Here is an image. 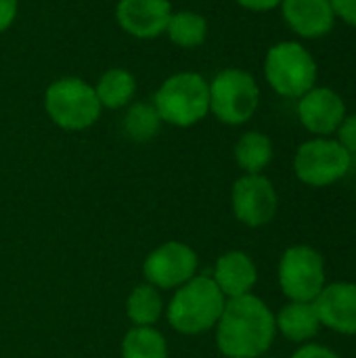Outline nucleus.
<instances>
[{"instance_id":"obj_16","label":"nucleus","mask_w":356,"mask_h":358,"mask_svg":"<svg viewBox=\"0 0 356 358\" xmlns=\"http://www.w3.org/2000/svg\"><path fill=\"white\" fill-rule=\"evenodd\" d=\"M92 86L103 109H126L130 103H134L138 90L136 76L124 67H109Z\"/></svg>"},{"instance_id":"obj_27","label":"nucleus","mask_w":356,"mask_h":358,"mask_svg":"<svg viewBox=\"0 0 356 358\" xmlns=\"http://www.w3.org/2000/svg\"><path fill=\"white\" fill-rule=\"evenodd\" d=\"M239 6L248 8V10H256V13H264V10H273L281 4V0H235Z\"/></svg>"},{"instance_id":"obj_10","label":"nucleus","mask_w":356,"mask_h":358,"mask_svg":"<svg viewBox=\"0 0 356 358\" xmlns=\"http://www.w3.org/2000/svg\"><path fill=\"white\" fill-rule=\"evenodd\" d=\"M197 271V254L180 243V241H168L153 250L143 264V275L149 281V285L159 289H172L180 287L187 281L195 277Z\"/></svg>"},{"instance_id":"obj_26","label":"nucleus","mask_w":356,"mask_h":358,"mask_svg":"<svg viewBox=\"0 0 356 358\" xmlns=\"http://www.w3.org/2000/svg\"><path fill=\"white\" fill-rule=\"evenodd\" d=\"M334 15L344 19L346 23L356 25V0H329Z\"/></svg>"},{"instance_id":"obj_3","label":"nucleus","mask_w":356,"mask_h":358,"mask_svg":"<svg viewBox=\"0 0 356 358\" xmlns=\"http://www.w3.org/2000/svg\"><path fill=\"white\" fill-rule=\"evenodd\" d=\"M227 298L212 277H193L172 296L168 306L170 325L185 336L204 334L220 321Z\"/></svg>"},{"instance_id":"obj_22","label":"nucleus","mask_w":356,"mask_h":358,"mask_svg":"<svg viewBox=\"0 0 356 358\" xmlns=\"http://www.w3.org/2000/svg\"><path fill=\"white\" fill-rule=\"evenodd\" d=\"M122 358H168V346L157 329L134 327L122 342Z\"/></svg>"},{"instance_id":"obj_15","label":"nucleus","mask_w":356,"mask_h":358,"mask_svg":"<svg viewBox=\"0 0 356 358\" xmlns=\"http://www.w3.org/2000/svg\"><path fill=\"white\" fill-rule=\"evenodd\" d=\"M214 283L222 292L225 298H239L252 292L258 281V271L254 260L245 252H227L216 260Z\"/></svg>"},{"instance_id":"obj_2","label":"nucleus","mask_w":356,"mask_h":358,"mask_svg":"<svg viewBox=\"0 0 356 358\" xmlns=\"http://www.w3.org/2000/svg\"><path fill=\"white\" fill-rule=\"evenodd\" d=\"M151 103L164 124L191 128L210 113L208 80L197 71H176L159 84Z\"/></svg>"},{"instance_id":"obj_21","label":"nucleus","mask_w":356,"mask_h":358,"mask_svg":"<svg viewBox=\"0 0 356 358\" xmlns=\"http://www.w3.org/2000/svg\"><path fill=\"white\" fill-rule=\"evenodd\" d=\"M162 308H164L162 298L157 289L149 283L134 287L126 302L128 319L136 327H151L153 323H157V319L162 317Z\"/></svg>"},{"instance_id":"obj_1","label":"nucleus","mask_w":356,"mask_h":358,"mask_svg":"<svg viewBox=\"0 0 356 358\" xmlns=\"http://www.w3.org/2000/svg\"><path fill=\"white\" fill-rule=\"evenodd\" d=\"M275 334V315L252 294L227 300L216 323L218 350L227 358H262L273 346Z\"/></svg>"},{"instance_id":"obj_18","label":"nucleus","mask_w":356,"mask_h":358,"mask_svg":"<svg viewBox=\"0 0 356 358\" xmlns=\"http://www.w3.org/2000/svg\"><path fill=\"white\" fill-rule=\"evenodd\" d=\"M168 40L185 50H193L201 46L208 38V21L197 10H172L170 21L166 25Z\"/></svg>"},{"instance_id":"obj_13","label":"nucleus","mask_w":356,"mask_h":358,"mask_svg":"<svg viewBox=\"0 0 356 358\" xmlns=\"http://www.w3.org/2000/svg\"><path fill=\"white\" fill-rule=\"evenodd\" d=\"M321 321V327H327L342 336H356V283H332L313 302Z\"/></svg>"},{"instance_id":"obj_9","label":"nucleus","mask_w":356,"mask_h":358,"mask_svg":"<svg viewBox=\"0 0 356 358\" xmlns=\"http://www.w3.org/2000/svg\"><path fill=\"white\" fill-rule=\"evenodd\" d=\"M233 214L239 222L258 229L269 224L279 208V197L273 182L262 174H245L235 180L231 191Z\"/></svg>"},{"instance_id":"obj_25","label":"nucleus","mask_w":356,"mask_h":358,"mask_svg":"<svg viewBox=\"0 0 356 358\" xmlns=\"http://www.w3.org/2000/svg\"><path fill=\"white\" fill-rule=\"evenodd\" d=\"M292 358H340V355L321 344H304L292 355Z\"/></svg>"},{"instance_id":"obj_24","label":"nucleus","mask_w":356,"mask_h":358,"mask_svg":"<svg viewBox=\"0 0 356 358\" xmlns=\"http://www.w3.org/2000/svg\"><path fill=\"white\" fill-rule=\"evenodd\" d=\"M19 15V0H0V34L8 31Z\"/></svg>"},{"instance_id":"obj_11","label":"nucleus","mask_w":356,"mask_h":358,"mask_svg":"<svg viewBox=\"0 0 356 358\" xmlns=\"http://www.w3.org/2000/svg\"><path fill=\"white\" fill-rule=\"evenodd\" d=\"M170 15V0H120L115 4L118 25L136 40H153L164 36Z\"/></svg>"},{"instance_id":"obj_8","label":"nucleus","mask_w":356,"mask_h":358,"mask_svg":"<svg viewBox=\"0 0 356 358\" xmlns=\"http://www.w3.org/2000/svg\"><path fill=\"white\" fill-rule=\"evenodd\" d=\"M353 155L332 138H313L300 145L294 157L296 176L308 187H327L338 182L350 170Z\"/></svg>"},{"instance_id":"obj_17","label":"nucleus","mask_w":356,"mask_h":358,"mask_svg":"<svg viewBox=\"0 0 356 358\" xmlns=\"http://www.w3.org/2000/svg\"><path fill=\"white\" fill-rule=\"evenodd\" d=\"M277 329L292 342H308L321 331V321L313 302H290L275 317Z\"/></svg>"},{"instance_id":"obj_7","label":"nucleus","mask_w":356,"mask_h":358,"mask_svg":"<svg viewBox=\"0 0 356 358\" xmlns=\"http://www.w3.org/2000/svg\"><path fill=\"white\" fill-rule=\"evenodd\" d=\"M279 285L292 302H315L325 287V260L311 245L285 250L279 262Z\"/></svg>"},{"instance_id":"obj_6","label":"nucleus","mask_w":356,"mask_h":358,"mask_svg":"<svg viewBox=\"0 0 356 358\" xmlns=\"http://www.w3.org/2000/svg\"><path fill=\"white\" fill-rule=\"evenodd\" d=\"M264 76L277 94L287 99H300L311 88H315L317 63L302 44L279 42L266 52Z\"/></svg>"},{"instance_id":"obj_4","label":"nucleus","mask_w":356,"mask_h":358,"mask_svg":"<svg viewBox=\"0 0 356 358\" xmlns=\"http://www.w3.org/2000/svg\"><path fill=\"white\" fill-rule=\"evenodd\" d=\"M44 111L61 130L80 132L99 122L103 107L92 84L78 76H63L46 86Z\"/></svg>"},{"instance_id":"obj_28","label":"nucleus","mask_w":356,"mask_h":358,"mask_svg":"<svg viewBox=\"0 0 356 358\" xmlns=\"http://www.w3.org/2000/svg\"><path fill=\"white\" fill-rule=\"evenodd\" d=\"M271 358H273V357H271Z\"/></svg>"},{"instance_id":"obj_12","label":"nucleus","mask_w":356,"mask_h":358,"mask_svg":"<svg viewBox=\"0 0 356 358\" xmlns=\"http://www.w3.org/2000/svg\"><path fill=\"white\" fill-rule=\"evenodd\" d=\"M298 117L308 132L327 136L344 122L346 105L342 96L329 88H311L298 101Z\"/></svg>"},{"instance_id":"obj_20","label":"nucleus","mask_w":356,"mask_h":358,"mask_svg":"<svg viewBox=\"0 0 356 358\" xmlns=\"http://www.w3.org/2000/svg\"><path fill=\"white\" fill-rule=\"evenodd\" d=\"M162 124L164 122H162L159 113L155 111L153 103H145V101L130 103L126 107V113L122 120V128H124L126 136L136 143H147L153 136H157Z\"/></svg>"},{"instance_id":"obj_19","label":"nucleus","mask_w":356,"mask_h":358,"mask_svg":"<svg viewBox=\"0 0 356 358\" xmlns=\"http://www.w3.org/2000/svg\"><path fill=\"white\" fill-rule=\"evenodd\" d=\"M273 159V143L266 134L250 130L235 145V162L245 174H260Z\"/></svg>"},{"instance_id":"obj_5","label":"nucleus","mask_w":356,"mask_h":358,"mask_svg":"<svg viewBox=\"0 0 356 358\" xmlns=\"http://www.w3.org/2000/svg\"><path fill=\"white\" fill-rule=\"evenodd\" d=\"M210 113L227 124L241 126L252 120L260 103V88L254 76L239 67L218 71L210 82Z\"/></svg>"},{"instance_id":"obj_23","label":"nucleus","mask_w":356,"mask_h":358,"mask_svg":"<svg viewBox=\"0 0 356 358\" xmlns=\"http://www.w3.org/2000/svg\"><path fill=\"white\" fill-rule=\"evenodd\" d=\"M336 132H338V143H340L350 155L356 153V113L355 115L344 117V122L340 124V128H338Z\"/></svg>"},{"instance_id":"obj_14","label":"nucleus","mask_w":356,"mask_h":358,"mask_svg":"<svg viewBox=\"0 0 356 358\" xmlns=\"http://www.w3.org/2000/svg\"><path fill=\"white\" fill-rule=\"evenodd\" d=\"M287 25L304 38H321L334 27L336 15L329 0H281Z\"/></svg>"}]
</instances>
